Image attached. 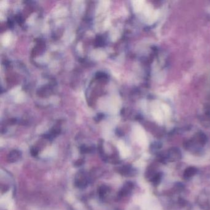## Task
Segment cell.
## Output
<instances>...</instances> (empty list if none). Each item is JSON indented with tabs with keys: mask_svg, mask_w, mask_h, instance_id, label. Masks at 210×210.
<instances>
[{
	"mask_svg": "<svg viewBox=\"0 0 210 210\" xmlns=\"http://www.w3.org/2000/svg\"><path fill=\"white\" fill-rule=\"evenodd\" d=\"M196 173V169L193 167H190L187 168L186 171L184 172V177L185 178H190L194 176Z\"/></svg>",
	"mask_w": 210,
	"mask_h": 210,
	"instance_id": "obj_2",
	"label": "cell"
},
{
	"mask_svg": "<svg viewBox=\"0 0 210 210\" xmlns=\"http://www.w3.org/2000/svg\"><path fill=\"white\" fill-rule=\"evenodd\" d=\"M144 6H145V5H144V1H137L133 2V7L136 12L142 11V10L144 8Z\"/></svg>",
	"mask_w": 210,
	"mask_h": 210,
	"instance_id": "obj_1",
	"label": "cell"
},
{
	"mask_svg": "<svg viewBox=\"0 0 210 210\" xmlns=\"http://www.w3.org/2000/svg\"><path fill=\"white\" fill-rule=\"evenodd\" d=\"M11 40V36L9 34H6L3 38V43L4 45H8Z\"/></svg>",
	"mask_w": 210,
	"mask_h": 210,
	"instance_id": "obj_3",
	"label": "cell"
}]
</instances>
